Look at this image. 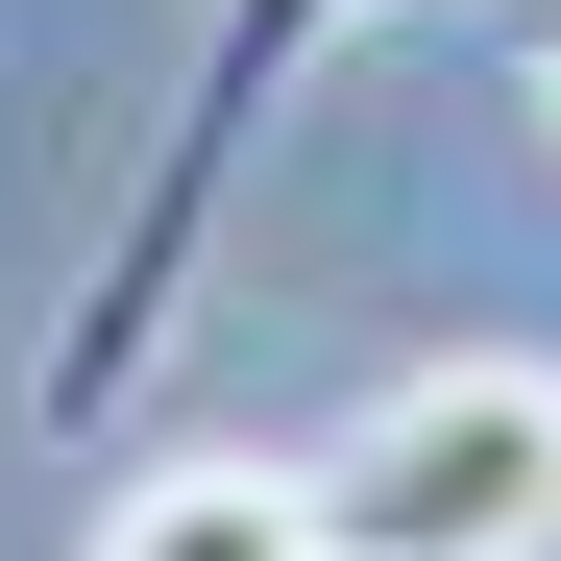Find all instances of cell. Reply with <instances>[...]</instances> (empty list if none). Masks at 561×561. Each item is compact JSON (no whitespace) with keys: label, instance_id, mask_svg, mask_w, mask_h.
Here are the masks:
<instances>
[{"label":"cell","instance_id":"6da1fadb","mask_svg":"<svg viewBox=\"0 0 561 561\" xmlns=\"http://www.w3.org/2000/svg\"><path fill=\"white\" fill-rule=\"evenodd\" d=\"M342 25H391V0H196V49H171V123H147V171H123V220L73 244V318L25 342V439H49V463L123 439L147 366L196 342V268H220V220H244V147H268V99H294Z\"/></svg>","mask_w":561,"mask_h":561},{"label":"cell","instance_id":"7a4b0ae2","mask_svg":"<svg viewBox=\"0 0 561 561\" xmlns=\"http://www.w3.org/2000/svg\"><path fill=\"white\" fill-rule=\"evenodd\" d=\"M294 489H318L342 561H561V366H537V342L391 366Z\"/></svg>","mask_w":561,"mask_h":561},{"label":"cell","instance_id":"3957f363","mask_svg":"<svg viewBox=\"0 0 561 561\" xmlns=\"http://www.w3.org/2000/svg\"><path fill=\"white\" fill-rule=\"evenodd\" d=\"M73 561H342V537H318L294 463H147V489L73 537Z\"/></svg>","mask_w":561,"mask_h":561},{"label":"cell","instance_id":"277c9868","mask_svg":"<svg viewBox=\"0 0 561 561\" xmlns=\"http://www.w3.org/2000/svg\"><path fill=\"white\" fill-rule=\"evenodd\" d=\"M537 99H561V25H537Z\"/></svg>","mask_w":561,"mask_h":561}]
</instances>
